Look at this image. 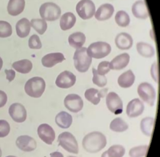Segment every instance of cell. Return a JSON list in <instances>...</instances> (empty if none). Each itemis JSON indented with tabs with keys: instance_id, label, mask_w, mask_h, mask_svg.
I'll return each instance as SVG.
<instances>
[{
	"instance_id": "1",
	"label": "cell",
	"mask_w": 160,
	"mask_h": 157,
	"mask_svg": "<svg viewBox=\"0 0 160 157\" xmlns=\"http://www.w3.org/2000/svg\"><path fill=\"white\" fill-rule=\"evenodd\" d=\"M82 144L86 151L91 154H95L105 148L107 145V138L104 134L100 132H92L83 138Z\"/></svg>"
},
{
	"instance_id": "2",
	"label": "cell",
	"mask_w": 160,
	"mask_h": 157,
	"mask_svg": "<svg viewBox=\"0 0 160 157\" xmlns=\"http://www.w3.org/2000/svg\"><path fill=\"white\" fill-rule=\"evenodd\" d=\"M75 69L80 72H86L90 67L92 58L87 53V48L81 47L76 49L73 56Z\"/></svg>"
},
{
	"instance_id": "3",
	"label": "cell",
	"mask_w": 160,
	"mask_h": 157,
	"mask_svg": "<svg viewBox=\"0 0 160 157\" xmlns=\"http://www.w3.org/2000/svg\"><path fill=\"white\" fill-rule=\"evenodd\" d=\"M46 88L44 80L40 77H33L29 79L25 85V91L29 96L40 98Z\"/></svg>"
},
{
	"instance_id": "4",
	"label": "cell",
	"mask_w": 160,
	"mask_h": 157,
	"mask_svg": "<svg viewBox=\"0 0 160 157\" xmlns=\"http://www.w3.org/2000/svg\"><path fill=\"white\" fill-rule=\"evenodd\" d=\"M61 9L53 2H46L39 8V13L43 20L47 21H55L61 15Z\"/></svg>"
},
{
	"instance_id": "5",
	"label": "cell",
	"mask_w": 160,
	"mask_h": 157,
	"mask_svg": "<svg viewBox=\"0 0 160 157\" xmlns=\"http://www.w3.org/2000/svg\"><path fill=\"white\" fill-rule=\"evenodd\" d=\"M112 50L111 46L106 42H97L91 44L87 49V53L91 58L102 59L109 55Z\"/></svg>"
},
{
	"instance_id": "6",
	"label": "cell",
	"mask_w": 160,
	"mask_h": 157,
	"mask_svg": "<svg viewBox=\"0 0 160 157\" xmlns=\"http://www.w3.org/2000/svg\"><path fill=\"white\" fill-rule=\"evenodd\" d=\"M58 142L59 145L68 152L75 154H78V144L76 138L72 133L69 132L62 133L58 137Z\"/></svg>"
},
{
	"instance_id": "7",
	"label": "cell",
	"mask_w": 160,
	"mask_h": 157,
	"mask_svg": "<svg viewBox=\"0 0 160 157\" xmlns=\"http://www.w3.org/2000/svg\"><path fill=\"white\" fill-rule=\"evenodd\" d=\"M138 94L141 99L150 106H153L156 99V91L152 84L141 83L138 86Z\"/></svg>"
},
{
	"instance_id": "8",
	"label": "cell",
	"mask_w": 160,
	"mask_h": 157,
	"mask_svg": "<svg viewBox=\"0 0 160 157\" xmlns=\"http://www.w3.org/2000/svg\"><path fill=\"white\" fill-rule=\"evenodd\" d=\"M76 12L83 20L91 19L95 15V4L91 0H81L76 5Z\"/></svg>"
},
{
	"instance_id": "9",
	"label": "cell",
	"mask_w": 160,
	"mask_h": 157,
	"mask_svg": "<svg viewBox=\"0 0 160 157\" xmlns=\"http://www.w3.org/2000/svg\"><path fill=\"white\" fill-rule=\"evenodd\" d=\"M106 104L108 110L115 115L122 112L123 104L120 97L115 92L109 93L106 98Z\"/></svg>"
},
{
	"instance_id": "10",
	"label": "cell",
	"mask_w": 160,
	"mask_h": 157,
	"mask_svg": "<svg viewBox=\"0 0 160 157\" xmlns=\"http://www.w3.org/2000/svg\"><path fill=\"white\" fill-rule=\"evenodd\" d=\"M64 104L68 110L72 111V112L77 113L83 109V101L80 96L71 94H68L65 98Z\"/></svg>"
},
{
	"instance_id": "11",
	"label": "cell",
	"mask_w": 160,
	"mask_h": 157,
	"mask_svg": "<svg viewBox=\"0 0 160 157\" xmlns=\"http://www.w3.org/2000/svg\"><path fill=\"white\" fill-rule=\"evenodd\" d=\"M76 82V77L72 72L65 70L58 76L55 83L58 87L60 88H69L75 85Z\"/></svg>"
},
{
	"instance_id": "12",
	"label": "cell",
	"mask_w": 160,
	"mask_h": 157,
	"mask_svg": "<svg viewBox=\"0 0 160 157\" xmlns=\"http://www.w3.org/2000/svg\"><path fill=\"white\" fill-rule=\"evenodd\" d=\"M9 114L15 122L21 123L26 121L27 111L23 105L20 103H14L9 108Z\"/></svg>"
},
{
	"instance_id": "13",
	"label": "cell",
	"mask_w": 160,
	"mask_h": 157,
	"mask_svg": "<svg viewBox=\"0 0 160 157\" xmlns=\"http://www.w3.org/2000/svg\"><path fill=\"white\" fill-rule=\"evenodd\" d=\"M38 135L45 143L52 145L55 139V132L48 124H42L38 127Z\"/></svg>"
},
{
	"instance_id": "14",
	"label": "cell",
	"mask_w": 160,
	"mask_h": 157,
	"mask_svg": "<svg viewBox=\"0 0 160 157\" xmlns=\"http://www.w3.org/2000/svg\"><path fill=\"white\" fill-rule=\"evenodd\" d=\"M144 110V104L139 99H134L128 104L126 114L129 117L135 118L141 115Z\"/></svg>"
},
{
	"instance_id": "15",
	"label": "cell",
	"mask_w": 160,
	"mask_h": 157,
	"mask_svg": "<svg viewBox=\"0 0 160 157\" xmlns=\"http://www.w3.org/2000/svg\"><path fill=\"white\" fill-rule=\"evenodd\" d=\"M16 145L25 152L33 151L36 149V141L28 135H20L16 140Z\"/></svg>"
},
{
	"instance_id": "16",
	"label": "cell",
	"mask_w": 160,
	"mask_h": 157,
	"mask_svg": "<svg viewBox=\"0 0 160 157\" xmlns=\"http://www.w3.org/2000/svg\"><path fill=\"white\" fill-rule=\"evenodd\" d=\"M132 12L134 17L138 19L145 20L149 16L148 8L143 0H138L132 4Z\"/></svg>"
},
{
	"instance_id": "17",
	"label": "cell",
	"mask_w": 160,
	"mask_h": 157,
	"mask_svg": "<svg viewBox=\"0 0 160 157\" xmlns=\"http://www.w3.org/2000/svg\"><path fill=\"white\" fill-rule=\"evenodd\" d=\"M130 62V55L128 53H123L115 56L111 62H109L110 70H120L124 69L128 65Z\"/></svg>"
},
{
	"instance_id": "18",
	"label": "cell",
	"mask_w": 160,
	"mask_h": 157,
	"mask_svg": "<svg viewBox=\"0 0 160 157\" xmlns=\"http://www.w3.org/2000/svg\"><path fill=\"white\" fill-rule=\"evenodd\" d=\"M65 60L63 54L56 52V53H50L45 55L42 60V65L45 67H52L57 64L62 62Z\"/></svg>"
},
{
	"instance_id": "19",
	"label": "cell",
	"mask_w": 160,
	"mask_h": 157,
	"mask_svg": "<svg viewBox=\"0 0 160 157\" xmlns=\"http://www.w3.org/2000/svg\"><path fill=\"white\" fill-rule=\"evenodd\" d=\"M133 44V40L130 34L120 33L115 38V44L118 49L121 50L130 49Z\"/></svg>"
},
{
	"instance_id": "20",
	"label": "cell",
	"mask_w": 160,
	"mask_h": 157,
	"mask_svg": "<svg viewBox=\"0 0 160 157\" xmlns=\"http://www.w3.org/2000/svg\"><path fill=\"white\" fill-rule=\"evenodd\" d=\"M114 11L115 9L111 4H104L95 12V17L99 21H104L109 20L113 15Z\"/></svg>"
},
{
	"instance_id": "21",
	"label": "cell",
	"mask_w": 160,
	"mask_h": 157,
	"mask_svg": "<svg viewBox=\"0 0 160 157\" xmlns=\"http://www.w3.org/2000/svg\"><path fill=\"white\" fill-rule=\"evenodd\" d=\"M26 1L25 0H10L8 5V12L9 15L17 16L23 12Z\"/></svg>"
},
{
	"instance_id": "22",
	"label": "cell",
	"mask_w": 160,
	"mask_h": 157,
	"mask_svg": "<svg viewBox=\"0 0 160 157\" xmlns=\"http://www.w3.org/2000/svg\"><path fill=\"white\" fill-rule=\"evenodd\" d=\"M135 80H136L135 75L131 70H129L120 75L118 78V83L121 88H128L133 85Z\"/></svg>"
},
{
	"instance_id": "23",
	"label": "cell",
	"mask_w": 160,
	"mask_h": 157,
	"mask_svg": "<svg viewBox=\"0 0 160 157\" xmlns=\"http://www.w3.org/2000/svg\"><path fill=\"white\" fill-rule=\"evenodd\" d=\"M31 22L27 18H22L16 24V32L20 38H26L31 32Z\"/></svg>"
},
{
	"instance_id": "24",
	"label": "cell",
	"mask_w": 160,
	"mask_h": 157,
	"mask_svg": "<svg viewBox=\"0 0 160 157\" xmlns=\"http://www.w3.org/2000/svg\"><path fill=\"white\" fill-rule=\"evenodd\" d=\"M55 122L61 128H69L72 125V117L69 113L66 112V111H60L56 116Z\"/></svg>"
},
{
	"instance_id": "25",
	"label": "cell",
	"mask_w": 160,
	"mask_h": 157,
	"mask_svg": "<svg viewBox=\"0 0 160 157\" xmlns=\"http://www.w3.org/2000/svg\"><path fill=\"white\" fill-rule=\"evenodd\" d=\"M68 42L72 48H75L76 49H80V48L83 47V44L86 42L85 34L81 32L73 33L68 38Z\"/></svg>"
},
{
	"instance_id": "26",
	"label": "cell",
	"mask_w": 160,
	"mask_h": 157,
	"mask_svg": "<svg viewBox=\"0 0 160 157\" xmlns=\"http://www.w3.org/2000/svg\"><path fill=\"white\" fill-rule=\"evenodd\" d=\"M76 22V17L72 12H66L60 18V28L62 31H68L72 28Z\"/></svg>"
},
{
	"instance_id": "27",
	"label": "cell",
	"mask_w": 160,
	"mask_h": 157,
	"mask_svg": "<svg viewBox=\"0 0 160 157\" xmlns=\"http://www.w3.org/2000/svg\"><path fill=\"white\" fill-rule=\"evenodd\" d=\"M155 120L154 117H147L143 118L141 122V132L148 137H151L153 134Z\"/></svg>"
},
{
	"instance_id": "28",
	"label": "cell",
	"mask_w": 160,
	"mask_h": 157,
	"mask_svg": "<svg viewBox=\"0 0 160 157\" xmlns=\"http://www.w3.org/2000/svg\"><path fill=\"white\" fill-rule=\"evenodd\" d=\"M138 53L146 58H151L155 54V50L152 45L145 42H138L136 44Z\"/></svg>"
},
{
	"instance_id": "29",
	"label": "cell",
	"mask_w": 160,
	"mask_h": 157,
	"mask_svg": "<svg viewBox=\"0 0 160 157\" xmlns=\"http://www.w3.org/2000/svg\"><path fill=\"white\" fill-rule=\"evenodd\" d=\"M12 67L20 73L27 74L31 71L33 64L28 60H22L13 63Z\"/></svg>"
},
{
	"instance_id": "30",
	"label": "cell",
	"mask_w": 160,
	"mask_h": 157,
	"mask_svg": "<svg viewBox=\"0 0 160 157\" xmlns=\"http://www.w3.org/2000/svg\"><path fill=\"white\" fill-rule=\"evenodd\" d=\"M128 127L129 126L126 123V122L120 117L115 118L109 125V129L114 132H117V133H122V132L126 131Z\"/></svg>"
},
{
	"instance_id": "31",
	"label": "cell",
	"mask_w": 160,
	"mask_h": 157,
	"mask_svg": "<svg viewBox=\"0 0 160 157\" xmlns=\"http://www.w3.org/2000/svg\"><path fill=\"white\" fill-rule=\"evenodd\" d=\"M86 99L93 105H97L101 101V96L99 91L96 88H88L85 92Z\"/></svg>"
},
{
	"instance_id": "32",
	"label": "cell",
	"mask_w": 160,
	"mask_h": 157,
	"mask_svg": "<svg viewBox=\"0 0 160 157\" xmlns=\"http://www.w3.org/2000/svg\"><path fill=\"white\" fill-rule=\"evenodd\" d=\"M30 22H31V26L38 34L43 35L47 31V23L44 20L40 19V18H35V19H32Z\"/></svg>"
},
{
	"instance_id": "33",
	"label": "cell",
	"mask_w": 160,
	"mask_h": 157,
	"mask_svg": "<svg viewBox=\"0 0 160 157\" xmlns=\"http://www.w3.org/2000/svg\"><path fill=\"white\" fill-rule=\"evenodd\" d=\"M115 19L116 23L118 24L119 26L122 27V28L127 27L130 24V22H131L130 16L125 11L123 10L118 11V12H117Z\"/></svg>"
},
{
	"instance_id": "34",
	"label": "cell",
	"mask_w": 160,
	"mask_h": 157,
	"mask_svg": "<svg viewBox=\"0 0 160 157\" xmlns=\"http://www.w3.org/2000/svg\"><path fill=\"white\" fill-rule=\"evenodd\" d=\"M107 152L109 157H122L125 154V149L122 145H114Z\"/></svg>"
},
{
	"instance_id": "35",
	"label": "cell",
	"mask_w": 160,
	"mask_h": 157,
	"mask_svg": "<svg viewBox=\"0 0 160 157\" xmlns=\"http://www.w3.org/2000/svg\"><path fill=\"white\" fill-rule=\"evenodd\" d=\"M12 34V28L8 22L0 20V38H8Z\"/></svg>"
},
{
	"instance_id": "36",
	"label": "cell",
	"mask_w": 160,
	"mask_h": 157,
	"mask_svg": "<svg viewBox=\"0 0 160 157\" xmlns=\"http://www.w3.org/2000/svg\"><path fill=\"white\" fill-rule=\"evenodd\" d=\"M148 149V145H140V146L133 147L130 150L129 156L131 157H143L146 155Z\"/></svg>"
},
{
	"instance_id": "37",
	"label": "cell",
	"mask_w": 160,
	"mask_h": 157,
	"mask_svg": "<svg viewBox=\"0 0 160 157\" xmlns=\"http://www.w3.org/2000/svg\"><path fill=\"white\" fill-rule=\"evenodd\" d=\"M93 72V83L99 87H104L107 83V79L105 76H101L98 73L95 68L92 69Z\"/></svg>"
},
{
	"instance_id": "38",
	"label": "cell",
	"mask_w": 160,
	"mask_h": 157,
	"mask_svg": "<svg viewBox=\"0 0 160 157\" xmlns=\"http://www.w3.org/2000/svg\"><path fill=\"white\" fill-rule=\"evenodd\" d=\"M28 47L32 49H40L42 47V44L41 42L40 38L38 36L34 35L31 36L28 40Z\"/></svg>"
},
{
	"instance_id": "39",
	"label": "cell",
	"mask_w": 160,
	"mask_h": 157,
	"mask_svg": "<svg viewBox=\"0 0 160 157\" xmlns=\"http://www.w3.org/2000/svg\"><path fill=\"white\" fill-rule=\"evenodd\" d=\"M10 131V126L6 120H0V138H4L8 136Z\"/></svg>"
},
{
	"instance_id": "40",
	"label": "cell",
	"mask_w": 160,
	"mask_h": 157,
	"mask_svg": "<svg viewBox=\"0 0 160 157\" xmlns=\"http://www.w3.org/2000/svg\"><path fill=\"white\" fill-rule=\"evenodd\" d=\"M109 70H110L109 62H108V61H103V62H100L99 65H98L97 71L101 76H105V75L108 73Z\"/></svg>"
},
{
	"instance_id": "41",
	"label": "cell",
	"mask_w": 160,
	"mask_h": 157,
	"mask_svg": "<svg viewBox=\"0 0 160 157\" xmlns=\"http://www.w3.org/2000/svg\"><path fill=\"white\" fill-rule=\"evenodd\" d=\"M151 76L156 83H159V71L158 62H155L151 67Z\"/></svg>"
},
{
	"instance_id": "42",
	"label": "cell",
	"mask_w": 160,
	"mask_h": 157,
	"mask_svg": "<svg viewBox=\"0 0 160 157\" xmlns=\"http://www.w3.org/2000/svg\"><path fill=\"white\" fill-rule=\"evenodd\" d=\"M7 101H8V96L6 93L0 90V108L5 106Z\"/></svg>"
},
{
	"instance_id": "43",
	"label": "cell",
	"mask_w": 160,
	"mask_h": 157,
	"mask_svg": "<svg viewBox=\"0 0 160 157\" xmlns=\"http://www.w3.org/2000/svg\"><path fill=\"white\" fill-rule=\"evenodd\" d=\"M4 72L6 74V78L9 82H12L15 78V72L13 70H5Z\"/></svg>"
},
{
	"instance_id": "44",
	"label": "cell",
	"mask_w": 160,
	"mask_h": 157,
	"mask_svg": "<svg viewBox=\"0 0 160 157\" xmlns=\"http://www.w3.org/2000/svg\"><path fill=\"white\" fill-rule=\"evenodd\" d=\"M50 157H64V156L62 154L60 153V152L55 151L50 154Z\"/></svg>"
},
{
	"instance_id": "45",
	"label": "cell",
	"mask_w": 160,
	"mask_h": 157,
	"mask_svg": "<svg viewBox=\"0 0 160 157\" xmlns=\"http://www.w3.org/2000/svg\"><path fill=\"white\" fill-rule=\"evenodd\" d=\"M107 88H106V89H103L102 91H99V94H100V96H101V98H103L105 96V95L107 94Z\"/></svg>"
},
{
	"instance_id": "46",
	"label": "cell",
	"mask_w": 160,
	"mask_h": 157,
	"mask_svg": "<svg viewBox=\"0 0 160 157\" xmlns=\"http://www.w3.org/2000/svg\"><path fill=\"white\" fill-rule=\"evenodd\" d=\"M2 66H3V60H2V59L0 57V70L2 68Z\"/></svg>"
},
{
	"instance_id": "47",
	"label": "cell",
	"mask_w": 160,
	"mask_h": 157,
	"mask_svg": "<svg viewBox=\"0 0 160 157\" xmlns=\"http://www.w3.org/2000/svg\"><path fill=\"white\" fill-rule=\"evenodd\" d=\"M102 157H109V156H108V155H107V151L104 152V153L102 154Z\"/></svg>"
},
{
	"instance_id": "48",
	"label": "cell",
	"mask_w": 160,
	"mask_h": 157,
	"mask_svg": "<svg viewBox=\"0 0 160 157\" xmlns=\"http://www.w3.org/2000/svg\"><path fill=\"white\" fill-rule=\"evenodd\" d=\"M0 157H2V150L0 149Z\"/></svg>"
},
{
	"instance_id": "49",
	"label": "cell",
	"mask_w": 160,
	"mask_h": 157,
	"mask_svg": "<svg viewBox=\"0 0 160 157\" xmlns=\"http://www.w3.org/2000/svg\"><path fill=\"white\" fill-rule=\"evenodd\" d=\"M6 157H16L15 156H6Z\"/></svg>"
},
{
	"instance_id": "50",
	"label": "cell",
	"mask_w": 160,
	"mask_h": 157,
	"mask_svg": "<svg viewBox=\"0 0 160 157\" xmlns=\"http://www.w3.org/2000/svg\"><path fill=\"white\" fill-rule=\"evenodd\" d=\"M68 157H76V156H68Z\"/></svg>"
}]
</instances>
